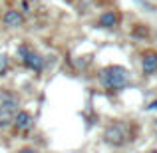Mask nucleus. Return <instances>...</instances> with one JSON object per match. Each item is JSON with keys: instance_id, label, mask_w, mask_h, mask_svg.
<instances>
[{"instance_id": "1", "label": "nucleus", "mask_w": 157, "mask_h": 153, "mask_svg": "<svg viewBox=\"0 0 157 153\" xmlns=\"http://www.w3.org/2000/svg\"><path fill=\"white\" fill-rule=\"evenodd\" d=\"M129 82V74L121 66H109L101 72V84L109 90H121Z\"/></svg>"}, {"instance_id": "2", "label": "nucleus", "mask_w": 157, "mask_h": 153, "mask_svg": "<svg viewBox=\"0 0 157 153\" xmlns=\"http://www.w3.org/2000/svg\"><path fill=\"white\" fill-rule=\"evenodd\" d=\"M104 137H105V141H107V143H111V145H123V143H125V137H127L125 127H123L121 123L109 125V127L105 129Z\"/></svg>"}, {"instance_id": "3", "label": "nucleus", "mask_w": 157, "mask_h": 153, "mask_svg": "<svg viewBox=\"0 0 157 153\" xmlns=\"http://www.w3.org/2000/svg\"><path fill=\"white\" fill-rule=\"evenodd\" d=\"M12 123L18 127V131H28L34 125V117H32V113H28V111H16Z\"/></svg>"}, {"instance_id": "4", "label": "nucleus", "mask_w": 157, "mask_h": 153, "mask_svg": "<svg viewBox=\"0 0 157 153\" xmlns=\"http://www.w3.org/2000/svg\"><path fill=\"white\" fill-rule=\"evenodd\" d=\"M141 68H143V74H147V76L157 74V52H147L145 56H143Z\"/></svg>"}, {"instance_id": "5", "label": "nucleus", "mask_w": 157, "mask_h": 153, "mask_svg": "<svg viewBox=\"0 0 157 153\" xmlns=\"http://www.w3.org/2000/svg\"><path fill=\"white\" fill-rule=\"evenodd\" d=\"M24 64H26L30 70H34V72H42V70H44V58L32 50L26 58H24Z\"/></svg>"}, {"instance_id": "6", "label": "nucleus", "mask_w": 157, "mask_h": 153, "mask_svg": "<svg viewBox=\"0 0 157 153\" xmlns=\"http://www.w3.org/2000/svg\"><path fill=\"white\" fill-rule=\"evenodd\" d=\"M4 24H6L8 28H20L24 24V16L20 14L18 10H8L6 14H4Z\"/></svg>"}, {"instance_id": "7", "label": "nucleus", "mask_w": 157, "mask_h": 153, "mask_svg": "<svg viewBox=\"0 0 157 153\" xmlns=\"http://www.w3.org/2000/svg\"><path fill=\"white\" fill-rule=\"evenodd\" d=\"M16 107H18V98H16L14 94H8V92L0 94V109L14 111Z\"/></svg>"}, {"instance_id": "8", "label": "nucleus", "mask_w": 157, "mask_h": 153, "mask_svg": "<svg viewBox=\"0 0 157 153\" xmlns=\"http://www.w3.org/2000/svg\"><path fill=\"white\" fill-rule=\"evenodd\" d=\"M117 22H119V18L115 12H104L100 16V26H104V28H115Z\"/></svg>"}, {"instance_id": "9", "label": "nucleus", "mask_w": 157, "mask_h": 153, "mask_svg": "<svg viewBox=\"0 0 157 153\" xmlns=\"http://www.w3.org/2000/svg\"><path fill=\"white\" fill-rule=\"evenodd\" d=\"M14 119V111H8V109H0V127H8Z\"/></svg>"}, {"instance_id": "10", "label": "nucleus", "mask_w": 157, "mask_h": 153, "mask_svg": "<svg viewBox=\"0 0 157 153\" xmlns=\"http://www.w3.org/2000/svg\"><path fill=\"white\" fill-rule=\"evenodd\" d=\"M133 36H141V38H145V36H149V32H147L145 26H141V24H139V26L133 28Z\"/></svg>"}, {"instance_id": "11", "label": "nucleus", "mask_w": 157, "mask_h": 153, "mask_svg": "<svg viewBox=\"0 0 157 153\" xmlns=\"http://www.w3.org/2000/svg\"><path fill=\"white\" fill-rule=\"evenodd\" d=\"M6 70H8V58L4 56V54H0V76H2Z\"/></svg>"}, {"instance_id": "12", "label": "nucleus", "mask_w": 157, "mask_h": 153, "mask_svg": "<svg viewBox=\"0 0 157 153\" xmlns=\"http://www.w3.org/2000/svg\"><path fill=\"white\" fill-rule=\"evenodd\" d=\"M30 52H32V50H30V48L26 46V44H22V46H18V56L22 58V60H24V58H26V56H28Z\"/></svg>"}, {"instance_id": "13", "label": "nucleus", "mask_w": 157, "mask_h": 153, "mask_svg": "<svg viewBox=\"0 0 157 153\" xmlns=\"http://www.w3.org/2000/svg\"><path fill=\"white\" fill-rule=\"evenodd\" d=\"M20 153H36V151H34V149H30V147H26V149H22Z\"/></svg>"}, {"instance_id": "14", "label": "nucleus", "mask_w": 157, "mask_h": 153, "mask_svg": "<svg viewBox=\"0 0 157 153\" xmlns=\"http://www.w3.org/2000/svg\"><path fill=\"white\" fill-rule=\"evenodd\" d=\"M149 109H157V100H155V101H151V105H149Z\"/></svg>"}, {"instance_id": "15", "label": "nucleus", "mask_w": 157, "mask_h": 153, "mask_svg": "<svg viewBox=\"0 0 157 153\" xmlns=\"http://www.w3.org/2000/svg\"><path fill=\"white\" fill-rule=\"evenodd\" d=\"M149 153H157V149H153V151H149Z\"/></svg>"}, {"instance_id": "16", "label": "nucleus", "mask_w": 157, "mask_h": 153, "mask_svg": "<svg viewBox=\"0 0 157 153\" xmlns=\"http://www.w3.org/2000/svg\"><path fill=\"white\" fill-rule=\"evenodd\" d=\"M155 125H157V119H155Z\"/></svg>"}, {"instance_id": "17", "label": "nucleus", "mask_w": 157, "mask_h": 153, "mask_svg": "<svg viewBox=\"0 0 157 153\" xmlns=\"http://www.w3.org/2000/svg\"><path fill=\"white\" fill-rule=\"evenodd\" d=\"M68 2H72V0H68Z\"/></svg>"}]
</instances>
